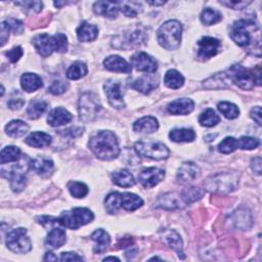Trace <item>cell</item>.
Here are the masks:
<instances>
[{
	"mask_svg": "<svg viewBox=\"0 0 262 262\" xmlns=\"http://www.w3.org/2000/svg\"><path fill=\"white\" fill-rule=\"evenodd\" d=\"M169 137L174 142H191L195 138V133L192 129L187 128L173 129L170 131Z\"/></svg>",
	"mask_w": 262,
	"mask_h": 262,
	"instance_id": "836d02e7",
	"label": "cell"
},
{
	"mask_svg": "<svg viewBox=\"0 0 262 262\" xmlns=\"http://www.w3.org/2000/svg\"><path fill=\"white\" fill-rule=\"evenodd\" d=\"M66 241H67L66 231L59 227H54L49 231L46 238V244L52 249H57L63 246Z\"/></svg>",
	"mask_w": 262,
	"mask_h": 262,
	"instance_id": "1f68e13d",
	"label": "cell"
},
{
	"mask_svg": "<svg viewBox=\"0 0 262 262\" xmlns=\"http://www.w3.org/2000/svg\"><path fill=\"white\" fill-rule=\"evenodd\" d=\"M60 261H83L84 259L74 252H63L59 258Z\"/></svg>",
	"mask_w": 262,
	"mask_h": 262,
	"instance_id": "11a10c76",
	"label": "cell"
},
{
	"mask_svg": "<svg viewBox=\"0 0 262 262\" xmlns=\"http://www.w3.org/2000/svg\"><path fill=\"white\" fill-rule=\"evenodd\" d=\"M88 72L87 66L82 61L73 62L67 71V77L70 80H78L84 77Z\"/></svg>",
	"mask_w": 262,
	"mask_h": 262,
	"instance_id": "8d00e7d4",
	"label": "cell"
},
{
	"mask_svg": "<svg viewBox=\"0 0 262 262\" xmlns=\"http://www.w3.org/2000/svg\"><path fill=\"white\" fill-rule=\"evenodd\" d=\"M120 10L119 2L112 1H97L93 4V11L101 16L115 18Z\"/></svg>",
	"mask_w": 262,
	"mask_h": 262,
	"instance_id": "ac0fdd59",
	"label": "cell"
},
{
	"mask_svg": "<svg viewBox=\"0 0 262 262\" xmlns=\"http://www.w3.org/2000/svg\"><path fill=\"white\" fill-rule=\"evenodd\" d=\"M46 108H47V103L44 100H38V99L33 100L30 102L27 108L28 117L33 120L38 119L44 114Z\"/></svg>",
	"mask_w": 262,
	"mask_h": 262,
	"instance_id": "74e56055",
	"label": "cell"
},
{
	"mask_svg": "<svg viewBox=\"0 0 262 262\" xmlns=\"http://www.w3.org/2000/svg\"><path fill=\"white\" fill-rule=\"evenodd\" d=\"M147 3L149 4H152V5H161V4H164L165 1H147Z\"/></svg>",
	"mask_w": 262,
	"mask_h": 262,
	"instance_id": "94428289",
	"label": "cell"
},
{
	"mask_svg": "<svg viewBox=\"0 0 262 262\" xmlns=\"http://www.w3.org/2000/svg\"><path fill=\"white\" fill-rule=\"evenodd\" d=\"M5 23L9 27L10 31H12L14 34H21L23 33L24 24L20 20H18L16 18H8L7 20H5Z\"/></svg>",
	"mask_w": 262,
	"mask_h": 262,
	"instance_id": "816d5d0a",
	"label": "cell"
},
{
	"mask_svg": "<svg viewBox=\"0 0 262 262\" xmlns=\"http://www.w3.org/2000/svg\"><path fill=\"white\" fill-rule=\"evenodd\" d=\"M158 78L155 76H142L130 83V86L144 94L149 93L151 90H154L158 86Z\"/></svg>",
	"mask_w": 262,
	"mask_h": 262,
	"instance_id": "603a6c76",
	"label": "cell"
},
{
	"mask_svg": "<svg viewBox=\"0 0 262 262\" xmlns=\"http://www.w3.org/2000/svg\"><path fill=\"white\" fill-rule=\"evenodd\" d=\"M101 105L97 95L93 92H84L79 99V116L80 119L84 122L93 121L98 112L100 111Z\"/></svg>",
	"mask_w": 262,
	"mask_h": 262,
	"instance_id": "ba28073f",
	"label": "cell"
},
{
	"mask_svg": "<svg viewBox=\"0 0 262 262\" xmlns=\"http://www.w3.org/2000/svg\"><path fill=\"white\" fill-rule=\"evenodd\" d=\"M165 177V171L161 168H144L138 174V180L142 186L150 188L160 183Z\"/></svg>",
	"mask_w": 262,
	"mask_h": 262,
	"instance_id": "2e32d148",
	"label": "cell"
},
{
	"mask_svg": "<svg viewBox=\"0 0 262 262\" xmlns=\"http://www.w3.org/2000/svg\"><path fill=\"white\" fill-rule=\"evenodd\" d=\"M261 158L260 157H255L254 159H252V161H251V168H252V170L256 173V174H258V175H260L261 174Z\"/></svg>",
	"mask_w": 262,
	"mask_h": 262,
	"instance_id": "680465c9",
	"label": "cell"
},
{
	"mask_svg": "<svg viewBox=\"0 0 262 262\" xmlns=\"http://www.w3.org/2000/svg\"><path fill=\"white\" fill-rule=\"evenodd\" d=\"M24 51L21 49L20 46H15L13 48H11L9 51H6L5 54L7 56V58L11 61V62H16L19 60V58L21 57Z\"/></svg>",
	"mask_w": 262,
	"mask_h": 262,
	"instance_id": "f5cc1de1",
	"label": "cell"
},
{
	"mask_svg": "<svg viewBox=\"0 0 262 262\" xmlns=\"http://www.w3.org/2000/svg\"><path fill=\"white\" fill-rule=\"evenodd\" d=\"M238 147L242 149H255L259 145V140L254 137L250 136H242L239 139H237Z\"/></svg>",
	"mask_w": 262,
	"mask_h": 262,
	"instance_id": "7dc6e473",
	"label": "cell"
},
{
	"mask_svg": "<svg viewBox=\"0 0 262 262\" xmlns=\"http://www.w3.org/2000/svg\"><path fill=\"white\" fill-rule=\"evenodd\" d=\"M131 64L140 72L155 73L158 69L157 60L145 52H137L130 57Z\"/></svg>",
	"mask_w": 262,
	"mask_h": 262,
	"instance_id": "9a60e30c",
	"label": "cell"
},
{
	"mask_svg": "<svg viewBox=\"0 0 262 262\" xmlns=\"http://www.w3.org/2000/svg\"><path fill=\"white\" fill-rule=\"evenodd\" d=\"M194 108V103L190 98L182 97L169 103L167 110L172 115H188Z\"/></svg>",
	"mask_w": 262,
	"mask_h": 262,
	"instance_id": "ffe728a7",
	"label": "cell"
},
{
	"mask_svg": "<svg viewBox=\"0 0 262 262\" xmlns=\"http://www.w3.org/2000/svg\"><path fill=\"white\" fill-rule=\"evenodd\" d=\"M219 3L232 9H243L247 7L251 1H219Z\"/></svg>",
	"mask_w": 262,
	"mask_h": 262,
	"instance_id": "db71d44e",
	"label": "cell"
},
{
	"mask_svg": "<svg viewBox=\"0 0 262 262\" xmlns=\"http://www.w3.org/2000/svg\"><path fill=\"white\" fill-rule=\"evenodd\" d=\"M32 43L37 52L43 57L50 55L53 51L62 53L68 49V38L61 33H57L53 36L39 34L33 38Z\"/></svg>",
	"mask_w": 262,
	"mask_h": 262,
	"instance_id": "277c9868",
	"label": "cell"
},
{
	"mask_svg": "<svg viewBox=\"0 0 262 262\" xmlns=\"http://www.w3.org/2000/svg\"><path fill=\"white\" fill-rule=\"evenodd\" d=\"M9 27L7 26V24L5 21L1 23V46H4V44L6 43V41L8 40L9 37Z\"/></svg>",
	"mask_w": 262,
	"mask_h": 262,
	"instance_id": "9f6ffc18",
	"label": "cell"
},
{
	"mask_svg": "<svg viewBox=\"0 0 262 262\" xmlns=\"http://www.w3.org/2000/svg\"><path fill=\"white\" fill-rule=\"evenodd\" d=\"M119 4L122 12L128 17H134L142 10L141 4L135 1H123L119 2Z\"/></svg>",
	"mask_w": 262,
	"mask_h": 262,
	"instance_id": "b9f144b4",
	"label": "cell"
},
{
	"mask_svg": "<svg viewBox=\"0 0 262 262\" xmlns=\"http://www.w3.org/2000/svg\"><path fill=\"white\" fill-rule=\"evenodd\" d=\"M204 193H205L204 189L195 186H190V187L184 188L181 191L180 195L185 204H190L200 200L204 195Z\"/></svg>",
	"mask_w": 262,
	"mask_h": 262,
	"instance_id": "ab89813d",
	"label": "cell"
},
{
	"mask_svg": "<svg viewBox=\"0 0 262 262\" xmlns=\"http://www.w3.org/2000/svg\"><path fill=\"white\" fill-rule=\"evenodd\" d=\"M250 116H251V118H252L259 126H261V107H260L259 105L254 106V107L251 110Z\"/></svg>",
	"mask_w": 262,
	"mask_h": 262,
	"instance_id": "6f0895ef",
	"label": "cell"
},
{
	"mask_svg": "<svg viewBox=\"0 0 262 262\" xmlns=\"http://www.w3.org/2000/svg\"><path fill=\"white\" fill-rule=\"evenodd\" d=\"M159 128V122L156 118L146 116L139 120H137L133 124V130L137 133H144V134H150L158 130Z\"/></svg>",
	"mask_w": 262,
	"mask_h": 262,
	"instance_id": "cb8c5ba5",
	"label": "cell"
},
{
	"mask_svg": "<svg viewBox=\"0 0 262 262\" xmlns=\"http://www.w3.org/2000/svg\"><path fill=\"white\" fill-rule=\"evenodd\" d=\"M112 181L121 187H131L135 184L133 175L128 170H119L112 174Z\"/></svg>",
	"mask_w": 262,
	"mask_h": 262,
	"instance_id": "d6a6232c",
	"label": "cell"
},
{
	"mask_svg": "<svg viewBox=\"0 0 262 262\" xmlns=\"http://www.w3.org/2000/svg\"><path fill=\"white\" fill-rule=\"evenodd\" d=\"M219 112L227 119H235L236 117H238L239 114V110L238 107L228 101H221L218 103L217 105Z\"/></svg>",
	"mask_w": 262,
	"mask_h": 262,
	"instance_id": "ee69618b",
	"label": "cell"
},
{
	"mask_svg": "<svg viewBox=\"0 0 262 262\" xmlns=\"http://www.w3.org/2000/svg\"><path fill=\"white\" fill-rule=\"evenodd\" d=\"M104 92L107 96L110 104L115 108H122L125 106L121 84L115 80H107L104 83Z\"/></svg>",
	"mask_w": 262,
	"mask_h": 262,
	"instance_id": "5bb4252c",
	"label": "cell"
},
{
	"mask_svg": "<svg viewBox=\"0 0 262 262\" xmlns=\"http://www.w3.org/2000/svg\"><path fill=\"white\" fill-rule=\"evenodd\" d=\"M237 183L238 180L235 174L218 173L209 177L205 185L210 191L226 193L234 190Z\"/></svg>",
	"mask_w": 262,
	"mask_h": 262,
	"instance_id": "30bf717a",
	"label": "cell"
},
{
	"mask_svg": "<svg viewBox=\"0 0 262 262\" xmlns=\"http://www.w3.org/2000/svg\"><path fill=\"white\" fill-rule=\"evenodd\" d=\"M30 168L41 176H47L49 175L54 167L53 162L45 157H37L29 162Z\"/></svg>",
	"mask_w": 262,
	"mask_h": 262,
	"instance_id": "7402d4cb",
	"label": "cell"
},
{
	"mask_svg": "<svg viewBox=\"0 0 262 262\" xmlns=\"http://www.w3.org/2000/svg\"><path fill=\"white\" fill-rule=\"evenodd\" d=\"M72 119L73 116L69 111L63 107H55L49 113L47 117V122L52 127H59L70 123Z\"/></svg>",
	"mask_w": 262,
	"mask_h": 262,
	"instance_id": "d6986e66",
	"label": "cell"
},
{
	"mask_svg": "<svg viewBox=\"0 0 262 262\" xmlns=\"http://www.w3.org/2000/svg\"><path fill=\"white\" fill-rule=\"evenodd\" d=\"M68 189L70 193L77 199H82L88 193V186L83 182L71 181L68 183Z\"/></svg>",
	"mask_w": 262,
	"mask_h": 262,
	"instance_id": "f6af8a7d",
	"label": "cell"
},
{
	"mask_svg": "<svg viewBox=\"0 0 262 262\" xmlns=\"http://www.w3.org/2000/svg\"><path fill=\"white\" fill-rule=\"evenodd\" d=\"M201 174V170L198 165L192 162L183 163L177 172V179L181 182H190L198 178Z\"/></svg>",
	"mask_w": 262,
	"mask_h": 262,
	"instance_id": "44dd1931",
	"label": "cell"
},
{
	"mask_svg": "<svg viewBox=\"0 0 262 262\" xmlns=\"http://www.w3.org/2000/svg\"><path fill=\"white\" fill-rule=\"evenodd\" d=\"M91 238L95 242V247L93 248V252L95 254L104 253L111 244V237L108 233L102 228L96 229L91 234Z\"/></svg>",
	"mask_w": 262,
	"mask_h": 262,
	"instance_id": "4316f807",
	"label": "cell"
},
{
	"mask_svg": "<svg viewBox=\"0 0 262 262\" xmlns=\"http://www.w3.org/2000/svg\"><path fill=\"white\" fill-rule=\"evenodd\" d=\"M52 141V138L49 134L45 132H33L26 138V143L30 146L42 148L48 146Z\"/></svg>",
	"mask_w": 262,
	"mask_h": 262,
	"instance_id": "f546056e",
	"label": "cell"
},
{
	"mask_svg": "<svg viewBox=\"0 0 262 262\" xmlns=\"http://www.w3.org/2000/svg\"><path fill=\"white\" fill-rule=\"evenodd\" d=\"M220 41L213 37H203L198 42V57L201 60H208L217 54Z\"/></svg>",
	"mask_w": 262,
	"mask_h": 262,
	"instance_id": "4fadbf2b",
	"label": "cell"
},
{
	"mask_svg": "<svg viewBox=\"0 0 262 262\" xmlns=\"http://www.w3.org/2000/svg\"><path fill=\"white\" fill-rule=\"evenodd\" d=\"M98 35V29L96 26L87 21H83L77 29V37L82 42H90L96 39Z\"/></svg>",
	"mask_w": 262,
	"mask_h": 262,
	"instance_id": "83f0119b",
	"label": "cell"
},
{
	"mask_svg": "<svg viewBox=\"0 0 262 262\" xmlns=\"http://www.w3.org/2000/svg\"><path fill=\"white\" fill-rule=\"evenodd\" d=\"M44 260H45V261H56V260H57V257H56L53 253L48 252V253H46V255H45V257H44Z\"/></svg>",
	"mask_w": 262,
	"mask_h": 262,
	"instance_id": "91938a15",
	"label": "cell"
},
{
	"mask_svg": "<svg viewBox=\"0 0 262 262\" xmlns=\"http://www.w3.org/2000/svg\"><path fill=\"white\" fill-rule=\"evenodd\" d=\"M6 246L14 253L25 254L30 252L32 249V244L30 237L28 236L27 229L18 227L9 231L6 236Z\"/></svg>",
	"mask_w": 262,
	"mask_h": 262,
	"instance_id": "8fae6325",
	"label": "cell"
},
{
	"mask_svg": "<svg viewBox=\"0 0 262 262\" xmlns=\"http://www.w3.org/2000/svg\"><path fill=\"white\" fill-rule=\"evenodd\" d=\"M20 155H21V151L17 146L7 145L1 150L0 163L3 165L5 163L18 161L20 159Z\"/></svg>",
	"mask_w": 262,
	"mask_h": 262,
	"instance_id": "d590c367",
	"label": "cell"
},
{
	"mask_svg": "<svg viewBox=\"0 0 262 262\" xmlns=\"http://www.w3.org/2000/svg\"><path fill=\"white\" fill-rule=\"evenodd\" d=\"M164 83L171 89H178L184 84L183 76L176 70H169L164 77Z\"/></svg>",
	"mask_w": 262,
	"mask_h": 262,
	"instance_id": "e575fe53",
	"label": "cell"
},
{
	"mask_svg": "<svg viewBox=\"0 0 262 262\" xmlns=\"http://www.w3.org/2000/svg\"><path fill=\"white\" fill-rule=\"evenodd\" d=\"M94 218L92 211L87 208H74L70 211L63 212L59 218L58 222L60 225L70 228L78 229L79 227L88 224Z\"/></svg>",
	"mask_w": 262,
	"mask_h": 262,
	"instance_id": "52a82bcc",
	"label": "cell"
},
{
	"mask_svg": "<svg viewBox=\"0 0 262 262\" xmlns=\"http://www.w3.org/2000/svg\"><path fill=\"white\" fill-rule=\"evenodd\" d=\"M16 5H20L24 9L30 10L32 12H40L43 3L41 1H20V2H15Z\"/></svg>",
	"mask_w": 262,
	"mask_h": 262,
	"instance_id": "681fc988",
	"label": "cell"
},
{
	"mask_svg": "<svg viewBox=\"0 0 262 262\" xmlns=\"http://www.w3.org/2000/svg\"><path fill=\"white\" fill-rule=\"evenodd\" d=\"M164 242L172 248L179 256V258L184 259V254L182 251V239L180 238V235L173 229H166L162 232Z\"/></svg>",
	"mask_w": 262,
	"mask_h": 262,
	"instance_id": "d4e9b609",
	"label": "cell"
},
{
	"mask_svg": "<svg viewBox=\"0 0 262 262\" xmlns=\"http://www.w3.org/2000/svg\"><path fill=\"white\" fill-rule=\"evenodd\" d=\"M68 88V84L61 80H55L48 87V91L54 95H58L63 93Z\"/></svg>",
	"mask_w": 262,
	"mask_h": 262,
	"instance_id": "f907efd6",
	"label": "cell"
},
{
	"mask_svg": "<svg viewBox=\"0 0 262 262\" xmlns=\"http://www.w3.org/2000/svg\"><path fill=\"white\" fill-rule=\"evenodd\" d=\"M230 38L241 47L248 48L249 52L257 55H261V45L254 43L253 38L260 40L259 27L253 20L239 19L235 21L230 29Z\"/></svg>",
	"mask_w": 262,
	"mask_h": 262,
	"instance_id": "6da1fadb",
	"label": "cell"
},
{
	"mask_svg": "<svg viewBox=\"0 0 262 262\" xmlns=\"http://www.w3.org/2000/svg\"><path fill=\"white\" fill-rule=\"evenodd\" d=\"M64 4H67V2H64V1H62V2H54V5L56 6V7H60L61 5H64Z\"/></svg>",
	"mask_w": 262,
	"mask_h": 262,
	"instance_id": "be15d7a7",
	"label": "cell"
},
{
	"mask_svg": "<svg viewBox=\"0 0 262 262\" xmlns=\"http://www.w3.org/2000/svg\"><path fill=\"white\" fill-rule=\"evenodd\" d=\"M219 121H220L219 116L212 108H207L205 112H203L200 115V118H199V123L205 127H213L217 125Z\"/></svg>",
	"mask_w": 262,
	"mask_h": 262,
	"instance_id": "60d3db41",
	"label": "cell"
},
{
	"mask_svg": "<svg viewBox=\"0 0 262 262\" xmlns=\"http://www.w3.org/2000/svg\"><path fill=\"white\" fill-rule=\"evenodd\" d=\"M134 149L137 155L157 161L165 160L170 155L168 147L162 142L139 140L134 144Z\"/></svg>",
	"mask_w": 262,
	"mask_h": 262,
	"instance_id": "9c48e42d",
	"label": "cell"
},
{
	"mask_svg": "<svg viewBox=\"0 0 262 262\" xmlns=\"http://www.w3.org/2000/svg\"><path fill=\"white\" fill-rule=\"evenodd\" d=\"M89 148L100 160L111 161L120 154L119 141L115 133L107 130H100L89 139Z\"/></svg>",
	"mask_w": 262,
	"mask_h": 262,
	"instance_id": "7a4b0ae2",
	"label": "cell"
},
{
	"mask_svg": "<svg viewBox=\"0 0 262 262\" xmlns=\"http://www.w3.org/2000/svg\"><path fill=\"white\" fill-rule=\"evenodd\" d=\"M185 203L183 202L181 195H176L175 193H166L162 196L159 198V200L156 203L157 208H163V209H169V210H174V209H179L182 208Z\"/></svg>",
	"mask_w": 262,
	"mask_h": 262,
	"instance_id": "484cf974",
	"label": "cell"
},
{
	"mask_svg": "<svg viewBox=\"0 0 262 262\" xmlns=\"http://www.w3.org/2000/svg\"><path fill=\"white\" fill-rule=\"evenodd\" d=\"M105 209L110 214L116 213L120 208L126 211H134L143 205L140 196L131 192H112L104 200Z\"/></svg>",
	"mask_w": 262,
	"mask_h": 262,
	"instance_id": "5b68a950",
	"label": "cell"
},
{
	"mask_svg": "<svg viewBox=\"0 0 262 262\" xmlns=\"http://www.w3.org/2000/svg\"><path fill=\"white\" fill-rule=\"evenodd\" d=\"M181 33L182 26L178 20H168L164 23L158 30V42L165 49H177L181 43Z\"/></svg>",
	"mask_w": 262,
	"mask_h": 262,
	"instance_id": "8992f818",
	"label": "cell"
},
{
	"mask_svg": "<svg viewBox=\"0 0 262 262\" xmlns=\"http://www.w3.org/2000/svg\"><path fill=\"white\" fill-rule=\"evenodd\" d=\"M228 80L244 90H251L255 85H261V69H246L241 64L231 66L225 73Z\"/></svg>",
	"mask_w": 262,
	"mask_h": 262,
	"instance_id": "3957f363",
	"label": "cell"
},
{
	"mask_svg": "<svg viewBox=\"0 0 262 262\" xmlns=\"http://www.w3.org/2000/svg\"><path fill=\"white\" fill-rule=\"evenodd\" d=\"M238 147L237 139L234 137H225L219 144H218V151L221 154H230L233 152Z\"/></svg>",
	"mask_w": 262,
	"mask_h": 262,
	"instance_id": "bcb514c9",
	"label": "cell"
},
{
	"mask_svg": "<svg viewBox=\"0 0 262 262\" xmlns=\"http://www.w3.org/2000/svg\"><path fill=\"white\" fill-rule=\"evenodd\" d=\"M21 88L27 92H33L43 86L42 79L33 73H26L20 77Z\"/></svg>",
	"mask_w": 262,
	"mask_h": 262,
	"instance_id": "f1b7e54d",
	"label": "cell"
},
{
	"mask_svg": "<svg viewBox=\"0 0 262 262\" xmlns=\"http://www.w3.org/2000/svg\"><path fill=\"white\" fill-rule=\"evenodd\" d=\"M1 174L3 177L10 180V187L13 191L19 192L25 188L27 184V177L23 165L13 166L9 171L7 170V172L1 170Z\"/></svg>",
	"mask_w": 262,
	"mask_h": 262,
	"instance_id": "7c38bea8",
	"label": "cell"
},
{
	"mask_svg": "<svg viewBox=\"0 0 262 262\" xmlns=\"http://www.w3.org/2000/svg\"><path fill=\"white\" fill-rule=\"evenodd\" d=\"M108 260H117V261H120V259L117 258V257H106V258L103 259V261H108Z\"/></svg>",
	"mask_w": 262,
	"mask_h": 262,
	"instance_id": "6125c7cd",
	"label": "cell"
},
{
	"mask_svg": "<svg viewBox=\"0 0 262 262\" xmlns=\"http://www.w3.org/2000/svg\"><path fill=\"white\" fill-rule=\"evenodd\" d=\"M201 20L203 24L207 26L214 25L222 19V15L219 11L213 9V8H205L201 13Z\"/></svg>",
	"mask_w": 262,
	"mask_h": 262,
	"instance_id": "7bdbcfd3",
	"label": "cell"
},
{
	"mask_svg": "<svg viewBox=\"0 0 262 262\" xmlns=\"http://www.w3.org/2000/svg\"><path fill=\"white\" fill-rule=\"evenodd\" d=\"M29 131V126L21 120H12L5 126V132L12 138L24 136Z\"/></svg>",
	"mask_w": 262,
	"mask_h": 262,
	"instance_id": "4dcf8cb0",
	"label": "cell"
},
{
	"mask_svg": "<svg viewBox=\"0 0 262 262\" xmlns=\"http://www.w3.org/2000/svg\"><path fill=\"white\" fill-rule=\"evenodd\" d=\"M25 104V99L23 97V95L16 90L14 91L11 95L9 100L7 101V105L9 108L11 110H18L23 105Z\"/></svg>",
	"mask_w": 262,
	"mask_h": 262,
	"instance_id": "c3c4849f",
	"label": "cell"
},
{
	"mask_svg": "<svg viewBox=\"0 0 262 262\" xmlns=\"http://www.w3.org/2000/svg\"><path fill=\"white\" fill-rule=\"evenodd\" d=\"M103 66L106 70L116 73L130 74L132 71L131 64H129L123 57L119 55H111L103 60Z\"/></svg>",
	"mask_w": 262,
	"mask_h": 262,
	"instance_id": "e0dca14e",
	"label": "cell"
},
{
	"mask_svg": "<svg viewBox=\"0 0 262 262\" xmlns=\"http://www.w3.org/2000/svg\"><path fill=\"white\" fill-rule=\"evenodd\" d=\"M144 39H145V36H144V32H142L141 30L137 29L133 32H131L127 38L124 40V42H122V47H125V48H132V47H135V46H139L141 45L143 42H144Z\"/></svg>",
	"mask_w": 262,
	"mask_h": 262,
	"instance_id": "f35d334b",
	"label": "cell"
}]
</instances>
